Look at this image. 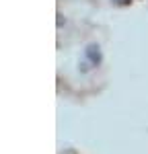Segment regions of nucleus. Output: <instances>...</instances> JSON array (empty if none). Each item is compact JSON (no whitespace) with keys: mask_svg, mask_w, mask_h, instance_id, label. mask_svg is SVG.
I'll list each match as a JSON object with an SVG mask.
<instances>
[{"mask_svg":"<svg viewBox=\"0 0 148 154\" xmlns=\"http://www.w3.org/2000/svg\"><path fill=\"white\" fill-rule=\"evenodd\" d=\"M111 2H113V4H117V6H128L132 0H111Z\"/></svg>","mask_w":148,"mask_h":154,"instance_id":"2","label":"nucleus"},{"mask_svg":"<svg viewBox=\"0 0 148 154\" xmlns=\"http://www.w3.org/2000/svg\"><path fill=\"white\" fill-rule=\"evenodd\" d=\"M85 58H86V62H88L91 66H99V64H101V48H99L97 43H91V45H86V49H85Z\"/></svg>","mask_w":148,"mask_h":154,"instance_id":"1","label":"nucleus"}]
</instances>
